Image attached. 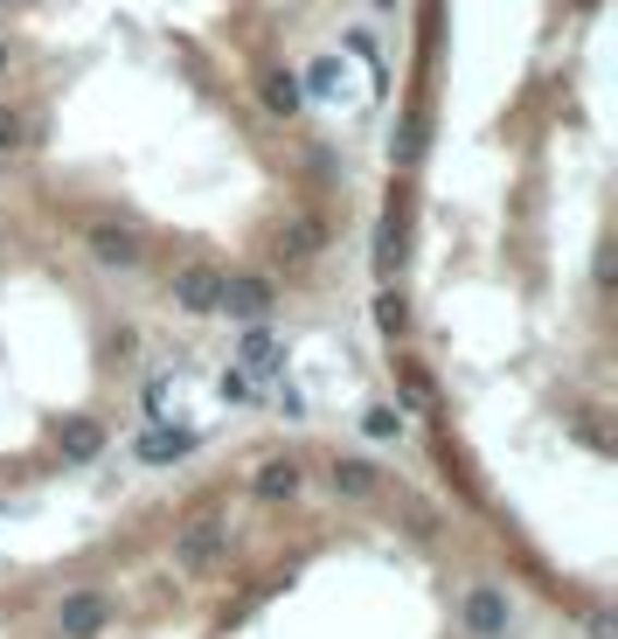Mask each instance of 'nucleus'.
Returning <instances> with one entry per match:
<instances>
[{
    "label": "nucleus",
    "mask_w": 618,
    "mask_h": 639,
    "mask_svg": "<svg viewBox=\"0 0 618 639\" xmlns=\"http://www.w3.org/2000/svg\"><path fill=\"white\" fill-rule=\"evenodd\" d=\"M216 313L243 319V327H265V319L278 313V286L265 272H222V306Z\"/></svg>",
    "instance_id": "f257e3e1"
},
{
    "label": "nucleus",
    "mask_w": 618,
    "mask_h": 639,
    "mask_svg": "<svg viewBox=\"0 0 618 639\" xmlns=\"http://www.w3.org/2000/svg\"><path fill=\"white\" fill-rule=\"evenodd\" d=\"M167 299H174L181 313L209 319V313L222 306V272H216V265H202V257H195V265H174V272H167Z\"/></svg>",
    "instance_id": "f03ea898"
},
{
    "label": "nucleus",
    "mask_w": 618,
    "mask_h": 639,
    "mask_svg": "<svg viewBox=\"0 0 618 639\" xmlns=\"http://www.w3.org/2000/svg\"><path fill=\"white\" fill-rule=\"evenodd\" d=\"M459 618H465V632H473V639H508L514 605H508V591H500V584H473L459 598Z\"/></svg>",
    "instance_id": "7ed1b4c3"
},
{
    "label": "nucleus",
    "mask_w": 618,
    "mask_h": 639,
    "mask_svg": "<svg viewBox=\"0 0 618 639\" xmlns=\"http://www.w3.org/2000/svg\"><path fill=\"white\" fill-rule=\"evenodd\" d=\"M222 550H230V529L202 515L195 529L174 542V563H181V570H189V577H202V570H216V563H222Z\"/></svg>",
    "instance_id": "20e7f679"
},
{
    "label": "nucleus",
    "mask_w": 618,
    "mask_h": 639,
    "mask_svg": "<svg viewBox=\"0 0 618 639\" xmlns=\"http://www.w3.org/2000/svg\"><path fill=\"white\" fill-rule=\"evenodd\" d=\"M111 626V598L105 591H70L63 612H56V632L63 639H98Z\"/></svg>",
    "instance_id": "39448f33"
},
{
    "label": "nucleus",
    "mask_w": 618,
    "mask_h": 639,
    "mask_svg": "<svg viewBox=\"0 0 618 639\" xmlns=\"http://www.w3.org/2000/svg\"><path fill=\"white\" fill-rule=\"evenodd\" d=\"M195 445H202V438H195V431H181V424H146L140 438H133V459H140V466H181Z\"/></svg>",
    "instance_id": "423d86ee"
},
{
    "label": "nucleus",
    "mask_w": 618,
    "mask_h": 639,
    "mask_svg": "<svg viewBox=\"0 0 618 639\" xmlns=\"http://www.w3.org/2000/svg\"><path fill=\"white\" fill-rule=\"evenodd\" d=\"M84 251L98 257V265L133 272L140 265V230H125V222H84Z\"/></svg>",
    "instance_id": "0eeeda50"
},
{
    "label": "nucleus",
    "mask_w": 618,
    "mask_h": 639,
    "mask_svg": "<svg viewBox=\"0 0 618 639\" xmlns=\"http://www.w3.org/2000/svg\"><path fill=\"white\" fill-rule=\"evenodd\" d=\"M299 486H306V473H299V459H265V466H257V473H251V494L257 501H299Z\"/></svg>",
    "instance_id": "6e6552de"
},
{
    "label": "nucleus",
    "mask_w": 618,
    "mask_h": 639,
    "mask_svg": "<svg viewBox=\"0 0 618 639\" xmlns=\"http://www.w3.org/2000/svg\"><path fill=\"white\" fill-rule=\"evenodd\" d=\"M320 243H327V230L313 216H292L286 230H278V257H286V265H313V257H320Z\"/></svg>",
    "instance_id": "1a4fd4ad"
},
{
    "label": "nucleus",
    "mask_w": 618,
    "mask_h": 639,
    "mask_svg": "<svg viewBox=\"0 0 618 639\" xmlns=\"http://www.w3.org/2000/svg\"><path fill=\"white\" fill-rule=\"evenodd\" d=\"M56 453H63L70 466L98 459V453H105V424H98V418H70L63 431H56Z\"/></svg>",
    "instance_id": "9d476101"
},
{
    "label": "nucleus",
    "mask_w": 618,
    "mask_h": 639,
    "mask_svg": "<svg viewBox=\"0 0 618 639\" xmlns=\"http://www.w3.org/2000/svg\"><path fill=\"white\" fill-rule=\"evenodd\" d=\"M327 486H334L341 501H368V494L383 486V473H376L368 459H334V466H327Z\"/></svg>",
    "instance_id": "9b49d317"
},
{
    "label": "nucleus",
    "mask_w": 618,
    "mask_h": 639,
    "mask_svg": "<svg viewBox=\"0 0 618 639\" xmlns=\"http://www.w3.org/2000/svg\"><path fill=\"white\" fill-rule=\"evenodd\" d=\"M237 362H243V375H278V369H286V354H278L271 327H251V334H243V348H237Z\"/></svg>",
    "instance_id": "f8f14e48"
},
{
    "label": "nucleus",
    "mask_w": 618,
    "mask_h": 639,
    "mask_svg": "<svg viewBox=\"0 0 618 639\" xmlns=\"http://www.w3.org/2000/svg\"><path fill=\"white\" fill-rule=\"evenodd\" d=\"M299 105H306V84H299V70H271V77H265V111L292 119Z\"/></svg>",
    "instance_id": "ddd939ff"
},
{
    "label": "nucleus",
    "mask_w": 618,
    "mask_h": 639,
    "mask_svg": "<svg viewBox=\"0 0 618 639\" xmlns=\"http://www.w3.org/2000/svg\"><path fill=\"white\" fill-rule=\"evenodd\" d=\"M362 431H368V438H403V410H389V403H376V410H362Z\"/></svg>",
    "instance_id": "4468645a"
},
{
    "label": "nucleus",
    "mask_w": 618,
    "mask_h": 639,
    "mask_svg": "<svg viewBox=\"0 0 618 639\" xmlns=\"http://www.w3.org/2000/svg\"><path fill=\"white\" fill-rule=\"evenodd\" d=\"M424 133H431V119H424V111H410V119H403V133H397V160H403V167L424 154Z\"/></svg>",
    "instance_id": "2eb2a0df"
},
{
    "label": "nucleus",
    "mask_w": 618,
    "mask_h": 639,
    "mask_svg": "<svg viewBox=\"0 0 618 639\" xmlns=\"http://www.w3.org/2000/svg\"><path fill=\"white\" fill-rule=\"evenodd\" d=\"M376 327L389 334V341H397V334L410 327V306H403V299H397V292H383V299H376Z\"/></svg>",
    "instance_id": "dca6fc26"
},
{
    "label": "nucleus",
    "mask_w": 618,
    "mask_h": 639,
    "mask_svg": "<svg viewBox=\"0 0 618 639\" xmlns=\"http://www.w3.org/2000/svg\"><path fill=\"white\" fill-rule=\"evenodd\" d=\"M403 257V230H397V216H383V230H376V265L389 272Z\"/></svg>",
    "instance_id": "f3484780"
},
{
    "label": "nucleus",
    "mask_w": 618,
    "mask_h": 639,
    "mask_svg": "<svg viewBox=\"0 0 618 639\" xmlns=\"http://www.w3.org/2000/svg\"><path fill=\"white\" fill-rule=\"evenodd\" d=\"M299 84H306V91H320V98H327V91H341V63H334V56H320V63H313Z\"/></svg>",
    "instance_id": "a211bd4d"
},
{
    "label": "nucleus",
    "mask_w": 618,
    "mask_h": 639,
    "mask_svg": "<svg viewBox=\"0 0 618 639\" xmlns=\"http://www.w3.org/2000/svg\"><path fill=\"white\" fill-rule=\"evenodd\" d=\"M22 133H28V125H22V111H8V105H0V154H8V146H28Z\"/></svg>",
    "instance_id": "6ab92c4d"
},
{
    "label": "nucleus",
    "mask_w": 618,
    "mask_h": 639,
    "mask_svg": "<svg viewBox=\"0 0 618 639\" xmlns=\"http://www.w3.org/2000/svg\"><path fill=\"white\" fill-rule=\"evenodd\" d=\"M403 397H410V403H431V375H424L417 362H403Z\"/></svg>",
    "instance_id": "aec40b11"
},
{
    "label": "nucleus",
    "mask_w": 618,
    "mask_h": 639,
    "mask_svg": "<svg viewBox=\"0 0 618 639\" xmlns=\"http://www.w3.org/2000/svg\"><path fill=\"white\" fill-rule=\"evenodd\" d=\"M222 397L243 403V397H251V375H243V369H222Z\"/></svg>",
    "instance_id": "412c9836"
},
{
    "label": "nucleus",
    "mask_w": 618,
    "mask_h": 639,
    "mask_svg": "<svg viewBox=\"0 0 618 639\" xmlns=\"http://www.w3.org/2000/svg\"><path fill=\"white\" fill-rule=\"evenodd\" d=\"M0 77H8V43H0Z\"/></svg>",
    "instance_id": "4be33fe9"
}]
</instances>
